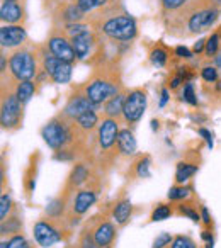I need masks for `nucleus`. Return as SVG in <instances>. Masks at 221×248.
Returning <instances> with one entry per match:
<instances>
[{
	"mask_svg": "<svg viewBox=\"0 0 221 248\" xmlns=\"http://www.w3.org/2000/svg\"><path fill=\"white\" fill-rule=\"evenodd\" d=\"M36 68L38 66H36L34 55L31 51H28V49H17V51L12 53L11 60H9V72L19 82L34 78L36 73H38Z\"/></svg>",
	"mask_w": 221,
	"mask_h": 248,
	"instance_id": "nucleus-1",
	"label": "nucleus"
},
{
	"mask_svg": "<svg viewBox=\"0 0 221 248\" xmlns=\"http://www.w3.org/2000/svg\"><path fill=\"white\" fill-rule=\"evenodd\" d=\"M102 32L116 41H129L136 36V22L129 16H116L104 22Z\"/></svg>",
	"mask_w": 221,
	"mask_h": 248,
	"instance_id": "nucleus-2",
	"label": "nucleus"
},
{
	"mask_svg": "<svg viewBox=\"0 0 221 248\" xmlns=\"http://www.w3.org/2000/svg\"><path fill=\"white\" fill-rule=\"evenodd\" d=\"M41 136H43V140H45L46 145L53 150H62L63 146L70 141V138H72L68 128L58 119L49 121L45 128L41 129Z\"/></svg>",
	"mask_w": 221,
	"mask_h": 248,
	"instance_id": "nucleus-3",
	"label": "nucleus"
},
{
	"mask_svg": "<svg viewBox=\"0 0 221 248\" xmlns=\"http://www.w3.org/2000/svg\"><path fill=\"white\" fill-rule=\"evenodd\" d=\"M118 93V87L116 83H110L106 78H94L89 85L85 87V93L83 95L94 102L95 106H100L102 102H107L112 95Z\"/></svg>",
	"mask_w": 221,
	"mask_h": 248,
	"instance_id": "nucleus-4",
	"label": "nucleus"
},
{
	"mask_svg": "<svg viewBox=\"0 0 221 248\" xmlns=\"http://www.w3.org/2000/svg\"><path fill=\"white\" fill-rule=\"evenodd\" d=\"M145 109H146V93L140 89L131 90V92L126 95L125 110H123L125 121L129 124L136 123V121L142 119Z\"/></svg>",
	"mask_w": 221,
	"mask_h": 248,
	"instance_id": "nucleus-5",
	"label": "nucleus"
},
{
	"mask_svg": "<svg viewBox=\"0 0 221 248\" xmlns=\"http://www.w3.org/2000/svg\"><path fill=\"white\" fill-rule=\"evenodd\" d=\"M22 104L17 99V95H7L2 102V110H0V123L4 129L17 128L19 119H21Z\"/></svg>",
	"mask_w": 221,
	"mask_h": 248,
	"instance_id": "nucleus-6",
	"label": "nucleus"
},
{
	"mask_svg": "<svg viewBox=\"0 0 221 248\" xmlns=\"http://www.w3.org/2000/svg\"><path fill=\"white\" fill-rule=\"evenodd\" d=\"M118 136H119V128H118L116 119L106 117V119L99 124V129H97L99 146L102 150H110L114 146V143H118Z\"/></svg>",
	"mask_w": 221,
	"mask_h": 248,
	"instance_id": "nucleus-7",
	"label": "nucleus"
},
{
	"mask_svg": "<svg viewBox=\"0 0 221 248\" xmlns=\"http://www.w3.org/2000/svg\"><path fill=\"white\" fill-rule=\"evenodd\" d=\"M32 233H34V240L38 241L39 247L48 248L58 243V241H62V234L58 233V230L51 223H46V221H38L34 224Z\"/></svg>",
	"mask_w": 221,
	"mask_h": 248,
	"instance_id": "nucleus-8",
	"label": "nucleus"
},
{
	"mask_svg": "<svg viewBox=\"0 0 221 248\" xmlns=\"http://www.w3.org/2000/svg\"><path fill=\"white\" fill-rule=\"evenodd\" d=\"M48 48H49V53L55 55L56 58L63 60L66 63H73L77 58L75 51H73V46L65 36H51L48 39Z\"/></svg>",
	"mask_w": 221,
	"mask_h": 248,
	"instance_id": "nucleus-9",
	"label": "nucleus"
},
{
	"mask_svg": "<svg viewBox=\"0 0 221 248\" xmlns=\"http://www.w3.org/2000/svg\"><path fill=\"white\" fill-rule=\"evenodd\" d=\"M28 38V32L22 26L17 24H7L2 26L0 29V45L2 48H17Z\"/></svg>",
	"mask_w": 221,
	"mask_h": 248,
	"instance_id": "nucleus-10",
	"label": "nucleus"
},
{
	"mask_svg": "<svg viewBox=\"0 0 221 248\" xmlns=\"http://www.w3.org/2000/svg\"><path fill=\"white\" fill-rule=\"evenodd\" d=\"M218 9H203V11L194 12L189 17V29L190 32H201L206 31L207 28L214 24V21L218 19Z\"/></svg>",
	"mask_w": 221,
	"mask_h": 248,
	"instance_id": "nucleus-11",
	"label": "nucleus"
},
{
	"mask_svg": "<svg viewBox=\"0 0 221 248\" xmlns=\"http://www.w3.org/2000/svg\"><path fill=\"white\" fill-rule=\"evenodd\" d=\"M95 104L90 102L85 95H73L72 99L66 102L65 109H63V114L70 119H77L82 114L89 112V110H95Z\"/></svg>",
	"mask_w": 221,
	"mask_h": 248,
	"instance_id": "nucleus-12",
	"label": "nucleus"
},
{
	"mask_svg": "<svg viewBox=\"0 0 221 248\" xmlns=\"http://www.w3.org/2000/svg\"><path fill=\"white\" fill-rule=\"evenodd\" d=\"M70 43L73 46V51L77 55V60H87L92 51V46H94V36L92 32L85 31L82 34H77L73 38H70Z\"/></svg>",
	"mask_w": 221,
	"mask_h": 248,
	"instance_id": "nucleus-13",
	"label": "nucleus"
},
{
	"mask_svg": "<svg viewBox=\"0 0 221 248\" xmlns=\"http://www.w3.org/2000/svg\"><path fill=\"white\" fill-rule=\"evenodd\" d=\"M92 236L100 248H107L114 241L116 230H114V226H112V223H109V221H100V223L94 228Z\"/></svg>",
	"mask_w": 221,
	"mask_h": 248,
	"instance_id": "nucleus-14",
	"label": "nucleus"
},
{
	"mask_svg": "<svg viewBox=\"0 0 221 248\" xmlns=\"http://www.w3.org/2000/svg\"><path fill=\"white\" fill-rule=\"evenodd\" d=\"M24 17V11L17 2H4L0 7V19L7 24H17Z\"/></svg>",
	"mask_w": 221,
	"mask_h": 248,
	"instance_id": "nucleus-15",
	"label": "nucleus"
},
{
	"mask_svg": "<svg viewBox=\"0 0 221 248\" xmlns=\"http://www.w3.org/2000/svg\"><path fill=\"white\" fill-rule=\"evenodd\" d=\"M95 192L94 190H79V194L75 196V201H73V213L77 214H85L90 207L95 204Z\"/></svg>",
	"mask_w": 221,
	"mask_h": 248,
	"instance_id": "nucleus-16",
	"label": "nucleus"
},
{
	"mask_svg": "<svg viewBox=\"0 0 221 248\" xmlns=\"http://www.w3.org/2000/svg\"><path fill=\"white\" fill-rule=\"evenodd\" d=\"M118 150L121 155L131 156L136 153V140L129 129H121L118 136Z\"/></svg>",
	"mask_w": 221,
	"mask_h": 248,
	"instance_id": "nucleus-17",
	"label": "nucleus"
},
{
	"mask_svg": "<svg viewBox=\"0 0 221 248\" xmlns=\"http://www.w3.org/2000/svg\"><path fill=\"white\" fill-rule=\"evenodd\" d=\"M125 102H126V95L116 93V95H112L104 104V114H106L107 117H112V119H114L119 114H123V110H125Z\"/></svg>",
	"mask_w": 221,
	"mask_h": 248,
	"instance_id": "nucleus-18",
	"label": "nucleus"
},
{
	"mask_svg": "<svg viewBox=\"0 0 221 248\" xmlns=\"http://www.w3.org/2000/svg\"><path fill=\"white\" fill-rule=\"evenodd\" d=\"M131 211H133V206H131V201L129 199H123L116 204L114 211H112V217L118 224H126L131 217Z\"/></svg>",
	"mask_w": 221,
	"mask_h": 248,
	"instance_id": "nucleus-19",
	"label": "nucleus"
},
{
	"mask_svg": "<svg viewBox=\"0 0 221 248\" xmlns=\"http://www.w3.org/2000/svg\"><path fill=\"white\" fill-rule=\"evenodd\" d=\"M75 121H77V126H79L80 129H83V131H92V129L97 126V123H99V117H97V114L94 112V110H89V112L79 116Z\"/></svg>",
	"mask_w": 221,
	"mask_h": 248,
	"instance_id": "nucleus-20",
	"label": "nucleus"
},
{
	"mask_svg": "<svg viewBox=\"0 0 221 248\" xmlns=\"http://www.w3.org/2000/svg\"><path fill=\"white\" fill-rule=\"evenodd\" d=\"M16 95H17V99L21 100L22 106L28 104L29 100H31V97L34 95V83H32L31 80L21 82L17 85V89H16Z\"/></svg>",
	"mask_w": 221,
	"mask_h": 248,
	"instance_id": "nucleus-21",
	"label": "nucleus"
},
{
	"mask_svg": "<svg viewBox=\"0 0 221 248\" xmlns=\"http://www.w3.org/2000/svg\"><path fill=\"white\" fill-rule=\"evenodd\" d=\"M70 78H72V63L62 62L56 72L51 75V80L55 83H68Z\"/></svg>",
	"mask_w": 221,
	"mask_h": 248,
	"instance_id": "nucleus-22",
	"label": "nucleus"
},
{
	"mask_svg": "<svg viewBox=\"0 0 221 248\" xmlns=\"http://www.w3.org/2000/svg\"><path fill=\"white\" fill-rule=\"evenodd\" d=\"M197 172L196 165H190V163H179L177 165V172H175V180L177 184H184Z\"/></svg>",
	"mask_w": 221,
	"mask_h": 248,
	"instance_id": "nucleus-23",
	"label": "nucleus"
},
{
	"mask_svg": "<svg viewBox=\"0 0 221 248\" xmlns=\"http://www.w3.org/2000/svg\"><path fill=\"white\" fill-rule=\"evenodd\" d=\"M87 179H89V170H87V167L75 165V169L70 173V186L79 187V186H82L83 182H87Z\"/></svg>",
	"mask_w": 221,
	"mask_h": 248,
	"instance_id": "nucleus-24",
	"label": "nucleus"
},
{
	"mask_svg": "<svg viewBox=\"0 0 221 248\" xmlns=\"http://www.w3.org/2000/svg\"><path fill=\"white\" fill-rule=\"evenodd\" d=\"M106 4H107V0H77V5H79V9L83 14L97 11V9L104 7Z\"/></svg>",
	"mask_w": 221,
	"mask_h": 248,
	"instance_id": "nucleus-25",
	"label": "nucleus"
},
{
	"mask_svg": "<svg viewBox=\"0 0 221 248\" xmlns=\"http://www.w3.org/2000/svg\"><path fill=\"white\" fill-rule=\"evenodd\" d=\"M12 209V199L9 194H2L0 196V219L5 221L9 217V213Z\"/></svg>",
	"mask_w": 221,
	"mask_h": 248,
	"instance_id": "nucleus-26",
	"label": "nucleus"
},
{
	"mask_svg": "<svg viewBox=\"0 0 221 248\" xmlns=\"http://www.w3.org/2000/svg\"><path fill=\"white\" fill-rule=\"evenodd\" d=\"M190 196V189L187 187H172L167 194L170 201H182V199H187Z\"/></svg>",
	"mask_w": 221,
	"mask_h": 248,
	"instance_id": "nucleus-27",
	"label": "nucleus"
},
{
	"mask_svg": "<svg viewBox=\"0 0 221 248\" xmlns=\"http://www.w3.org/2000/svg\"><path fill=\"white\" fill-rule=\"evenodd\" d=\"M218 48H220V36L214 32V34H211L209 38H207L204 53H206L207 56H214L218 53Z\"/></svg>",
	"mask_w": 221,
	"mask_h": 248,
	"instance_id": "nucleus-28",
	"label": "nucleus"
},
{
	"mask_svg": "<svg viewBox=\"0 0 221 248\" xmlns=\"http://www.w3.org/2000/svg\"><path fill=\"white\" fill-rule=\"evenodd\" d=\"M170 214H172V209H170L169 206L158 204L157 209L152 213V221H163V219H167V217H170Z\"/></svg>",
	"mask_w": 221,
	"mask_h": 248,
	"instance_id": "nucleus-29",
	"label": "nucleus"
},
{
	"mask_svg": "<svg viewBox=\"0 0 221 248\" xmlns=\"http://www.w3.org/2000/svg\"><path fill=\"white\" fill-rule=\"evenodd\" d=\"M170 248H197V247L189 236H182L180 234V236L174 238L172 243H170Z\"/></svg>",
	"mask_w": 221,
	"mask_h": 248,
	"instance_id": "nucleus-30",
	"label": "nucleus"
},
{
	"mask_svg": "<svg viewBox=\"0 0 221 248\" xmlns=\"http://www.w3.org/2000/svg\"><path fill=\"white\" fill-rule=\"evenodd\" d=\"M150 60L155 66H163L167 63V51L162 48H155L150 55Z\"/></svg>",
	"mask_w": 221,
	"mask_h": 248,
	"instance_id": "nucleus-31",
	"label": "nucleus"
},
{
	"mask_svg": "<svg viewBox=\"0 0 221 248\" xmlns=\"http://www.w3.org/2000/svg\"><path fill=\"white\" fill-rule=\"evenodd\" d=\"M136 173H138L140 179H148L150 177V158L148 156H145V158H142L138 162V165H136Z\"/></svg>",
	"mask_w": 221,
	"mask_h": 248,
	"instance_id": "nucleus-32",
	"label": "nucleus"
},
{
	"mask_svg": "<svg viewBox=\"0 0 221 248\" xmlns=\"http://www.w3.org/2000/svg\"><path fill=\"white\" fill-rule=\"evenodd\" d=\"M182 99L186 100L187 104H190V106H197V97H196V93H194L192 83H186L184 92H182Z\"/></svg>",
	"mask_w": 221,
	"mask_h": 248,
	"instance_id": "nucleus-33",
	"label": "nucleus"
},
{
	"mask_svg": "<svg viewBox=\"0 0 221 248\" xmlns=\"http://www.w3.org/2000/svg\"><path fill=\"white\" fill-rule=\"evenodd\" d=\"M172 234L170 233H160L158 236L155 238V241H153V248H165L169 247L170 243H172Z\"/></svg>",
	"mask_w": 221,
	"mask_h": 248,
	"instance_id": "nucleus-34",
	"label": "nucleus"
},
{
	"mask_svg": "<svg viewBox=\"0 0 221 248\" xmlns=\"http://www.w3.org/2000/svg\"><path fill=\"white\" fill-rule=\"evenodd\" d=\"M9 248H29V243L22 234H14L11 240L7 241Z\"/></svg>",
	"mask_w": 221,
	"mask_h": 248,
	"instance_id": "nucleus-35",
	"label": "nucleus"
},
{
	"mask_svg": "<svg viewBox=\"0 0 221 248\" xmlns=\"http://www.w3.org/2000/svg\"><path fill=\"white\" fill-rule=\"evenodd\" d=\"M201 77H203L206 82H214L218 78V70L214 66H204L201 70Z\"/></svg>",
	"mask_w": 221,
	"mask_h": 248,
	"instance_id": "nucleus-36",
	"label": "nucleus"
},
{
	"mask_svg": "<svg viewBox=\"0 0 221 248\" xmlns=\"http://www.w3.org/2000/svg\"><path fill=\"white\" fill-rule=\"evenodd\" d=\"M160 2H162L167 11H177V9L184 7L187 4V0H160Z\"/></svg>",
	"mask_w": 221,
	"mask_h": 248,
	"instance_id": "nucleus-37",
	"label": "nucleus"
},
{
	"mask_svg": "<svg viewBox=\"0 0 221 248\" xmlns=\"http://www.w3.org/2000/svg\"><path fill=\"white\" fill-rule=\"evenodd\" d=\"M80 248H100V247L95 243L92 233H83L82 240H80Z\"/></svg>",
	"mask_w": 221,
	"mask_h": 248,
	"instance_id": "nucleus-38",
	"label": "nucleus"
},
{
	"mask_svg": "<svg viewBox=\"0 0 221 248\" xmlns=\"http://www.w3.org/2000/svg\"><path fill=\"white\" fill-rule=\"evenodd\" d=\"M180 213H182L184 216L190 217V219H192L194 223H197V221L201 219L199 214H197V211H194L192 207H189V206H180Z\"/></svg>",
	"mask_w": 221,
	"mask_h": 248,
	"instance_id": "nucleus-39",
	"label": "nucleus"
},
{
	"mask_svg": "<svg viewBox=\"0 0 221 248\" xmlns=\"http://www.w3.org/2000/svg\"><path fill=\"white\" fill-rule=\"evenodd\" d=\"M175 55L180 56V58H190V56H192V53H190L189 49L186 48V46H177V48H175Z\"/></svg>",
	"mask_w": 221,
	"mask_h": 248,
	"instance_id": "nucleus-40",
	"label": "nucleus"
},
{
	"mask_svg": "<svg viewBox=\"0 0 221 248\" xmlns=\"http://www.w3.org/2000/svg\"><path fill=\"white\" fill-rule=\"evenodd\" d=\"M199 135L207 141V146H209V148H213V135H211V133L207 131V129H204V128L199 129Z\"/></svg>",
	"mask_w": 221,
	"mask_h": 248,
	"instance_id": "nucleus-41",
	"label": "nucleus"
},
{
	"mask_svg": "<svg viewBox=\"0 0 221 248\" xmlns=\"http://www.w3.org/2000/svg\"><path fill=\"white\" fill-rule=\"evenodd\" d=\"M206 41L207 39H199V41L194 45V53H201L204 48H206Z\"/></svg>",
	"mask_w": 221,
	"mask_h": 248,
	"instance_id": "nucleus-42",
	"label": "nucleus"
},
{
	"mask_svg": "<svg viewBox=\"0 0 221 248\" xmlns=\"http://www.w3.org/2000/svg\"><path fill=\"white\" fill-rule=\"evenodd\" d=\"M167 100H169V90L163 89L162 90V99H160V107H163L167 104Z\"/></svg>",
	"mask_w": 221,
	"mask_h": 248,
	"instance_id": "nucleus-43",
	"label": "nucleus"
},
{
	"mask_svg": "<svg viewBox=\"0 0 221 248\" xmlns=\"http://www.w3.org/2000/svg\"><path fill=\"white\" fill-rule=\"evenodd\" d=\"M201 214H203V221H204V223L209 224L211 219H209V213H207V207H203V209H201Z\"/></svg>",
	"mask_w": 221,
	"mask_h": 248,
	"instance_id": "nucleus-44",
	"label": "nucleus"
},
{
	"mask_svg": "<svg viewBox=\"0 0 221 248\" xmlns=\"http://www.w3.org/2000/svg\"><path fill=\"white\" fill-rule=\"evenodd\" d=\"M180 82H182V77L179 75V77H175V78L172 80V83H170V87H172V89H175V87H179V83H180Z\"/></svg>",
	"mask_w": 221,
	"mask_h": 248,
	"instance_id": "nucleus-45",
	"label": "nucleus"
},
{
	"mask_svg": "<svg viewBox=\"0 0 221 248\" xmlns=\"http://www.w3.org/2000/svg\"><path fill=\"white\" fill-rule=\"evenodd\" d=\"M201 236H203L204 241H213V236H211L209 231H203V234H201Z\"/></svg>",
	"mask_w": 221,
	"mask_h": 248,
	"instance_id": "nucleus-46",
	"label": "nucleus"
},
{
	"mask_svg": "<svg viewBox=\"0 0 221 248\" xmlns=\"http://www.w3.org/2000/svg\"><path fill=\"white\" fill-rule=\"evenodd\" d=\"M0 68H2V75L5 73V56L2 55V58H0Z\"/></svg>",
	"mask_w": 221,
	"mask_h": 248,
	"instance_id": "nucleus-47",
	"label": "nucleus"
},
{
	"mask_svg": "<svg viewBox=\"0 0 221 248\" xmlns=\"http://www.w3.org/2000/svg\"><path fill=\"white\" fill-rule=\"evenodd\" d=\"M211 2H213L216 7H221V0H211Z\"/></svg>",
	"mask_w": 221,
	"mask_h": 248,
	"instance_id": "nucleus-48",
	"label": "nucleus"
},
{
	"mask_svg": "<svg viewBox=\"0 0 221 248\" xmlns=\"http://www.w3.org/2000/svg\"><path fill=\"white\" fill-rule=\"evenodd\" d=\"M0 248H9L7 241H2V243H0Z\"/></svg>",
	"mask_w": 221,
	"mask_h": 248,
	"instance_id": "nucleus-49",
	"label": "nucleus"
},
{
	"mask_svg": "<svg viewBox=\"0 0 221 248\" xmlns=\"http://www.w3.org/2000/svg\"><path fill=\"white\" fill-rule=\"evenodd\" d=\"M206 248H213V241H207V245H206Z\"/></svg>",
	"mask_w": 221,
	"mask_h": 248,
	"instance_id": "nucleus-50",
	"label": "nucleus"
},
{
	"mask_svg": "<svg viewBox=\"0 0 221 248\" xmlns=\"http://www.w3.org/2000/svg\"><path fill=\"white\" fill-rule=\"evenodd\" d=\"M216 62H218V65L221 66V55H220V58H216Z\"/></svg>",
	"mask_w": 221,
	"mask_h": 248,
	"instance_id": "nucleus-51",
	"label": "nucleus"
},
{
	"mask_svg": "<svg viewBox=\"0 0 221 248\" xmlns=\"http://www.w3.org/2000/svg\"><path fill=\"white\" fill-rule=\"evenodd\" d=\"M4 2H16V0H4Z\"/></svg>",
	"mask_w": 221,
	"mask_h": 248,
	"instance_id": "nucleus-52",
	"label": "nucleus"
}]
</instances>
